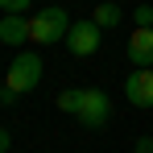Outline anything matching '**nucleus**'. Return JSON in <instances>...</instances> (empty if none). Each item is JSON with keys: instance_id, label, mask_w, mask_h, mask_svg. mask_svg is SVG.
<instances>
[{"instance_id": "obj_1", "label": "nucleus", "mask_w": 153, "mask_h": 153, "mask_svg": "<svg viewBox=\"0 0 153 153\" xmlns=\"http://www.w3.org/2000/svg\"><path fill=\"white\" fill-rule=\"evenodd\" d=\"M71 25H75V21H66V8L50 4V8L33 13V21H29V37H33L37 46H54V42H62V37L71 33Z\"/></svg>"}, {"instance_id": "obj_2", "label": "nucleus", "mask_w": 153, "mask_h": 153, "mask_svg": "<svg viewBox=\"0 0 153 153\" xmlns=\"http://www.w3.org/2000/svg\"><path fill=\"white\" fill-rule=\"evenodd\" d=\"M37 83H42V58H37V54H17V58L8 62V71H4V91L25 95Z\"/></svg>"}, {"instance_id": "obj_3", "label": "nucleus", "mask_w": 153, "mask_h": 153, "mask_svg": "<svg viewBox=\"0 0 153 153\" xmlns=\"http://www.w3.org/2000/svg\"><path fill=\"white\" fill-rule=\"evenodd\" d=\"M100 42H103V29L95 21H75L71 33H66V50L75 54V58H91V54L100 50Z\"/></svg>"}, {"instance_id": "obj_4", "label": "nucleus", "mask_w": 153, "mask_h": 153, "mask_svg": "<svg viewBox=\"0 0 153 153\" xmlns=\"http://www.w3.org/2000/svg\"><path fill=\"white\" fill-rule=\"evenodd\" d=\"M75 120L83 128H100L112 120V100L103 95V91H83V103H79V112H75Z\"/></svg>"}, {"instance_id": "obj_5", "label": "nucleus", "mask_w": 153, "mask_h": 153, "mask_svg": "<svg viewBox=\"0 0 153 153\" xmlns=\"http://www.w3.org/2000/svg\"><path fill=\"white\" fill-rule=\"evenodd\" d=\"M124 95L132 108H153V66H137L124 79Z\"/></svg>"}, {"instance_id": "obj_6", "label": "nucleus", "mask_w": 153, "mask_h": 153, "mask_svg": "<svg viewBox=\"0 0 153 153\" xmlns=\"http://www.w3.org/2000/svg\"><path fill=\"white\" fill-rule=\"evenodd\" d=\"M128 58H132V66H153V29L128 33Z\"/></svg>"}, {"instance_id": "obj_7", "label": "nucleus", "mask_w": 153, "mask_h": 153, "mask_svg": "<svg viewBox=\"0 0 153 153\" xmlns=\"http://www.w3.org/2000/svg\"><path fill=\"white\" fill-rule=\"evenodd\" d=\"M25 37H29V21H21L17 13H4L0 17V42L4 46H21Z\"/></svg>"}, {"instance_id": "obj_8", "label": "nucleus", "mask_w": 153, "mask_h": 153, "mask_svg": "<svg viewBox=\"0 0 153 153\" xmlns=\"http://www.w3.org/2000/svg\"><path fill=\"white\" fill-rule=\"evenodd\" d=\"M91 21H95L100 29H116L120 21H124V8H120V4H112V0H100V4H95V17H91Z\"/></svg>"}, {"instance_id": "obj_9", "label": "nucleus", "mask_w": 153, "mask_h": 153, "mask_svg": "<svg viewBox=\"0 0 153 153\" xmlns=\"http://www.w3.org/2000/svg\"><path fill=\"white\" fill-rule=\"evenodd\" d=\"M54 103H58V112H71V116H75V112H79V103H83V91H79V87H71V91H62Z\"/></svg>"}, {"instance_id": "obj_10", "label": "nucleus", "mask_w": 153, "mask_h": 153, "mask_svg": "<svg viewBox=\"0 0 153 153\" xmlns=\"http://www.w3.org/2000/svg\"><path fill=\"white\" fill-rule=\"evenodd\" d=\"M132 21H137V29H153V4H137Z\"/></svg>"}, {"instance_id": "obj_11", "label": "nucleus", "mask_w": 153, "mask_h": 153, "mask_svg": "<svg viewBox=\"0 0 153 153\" xmlns=\"http://www.w3.org/2000/svg\"><path fill=\"white\" fill-rule=\"evenodd\" d=\"M29 4H33V0H0V8H4V13H17V17L25 13Z\"/></svg>"}, {"instance_id": "obj_12", "label": "nucleus", "mask_w": 153, "mask_h": 153, "mask_svg": "<svg viewBox=\"0 0 153 153\" xmlns=\"http://www.w3.org/2000/svg\"><path fill=\"white\" fill-rule=\"evenodd\" d=\"M132 149H137V153H153V137H137Z\"/></svg>"}, {"instance_id": "obj_13", "label": "nucleus", "mask_w": 153, "mask_h": 153, "mask_svg": "<svg viewBox=\"0 0 153 153\" xmlns=\"http://www.w3.org/2000/svg\"><path fill=\"white\" fill-rule=\"evenodd\" d=\"M8 141H13V137H8V128H0V153H8Z\"/></svg>"}, {"instance_id": "obj_14", "label": "nucleus", "mask_w": 153, "mask_h": 153, "mask_svg": "<svg viewBox=\"0 0 153 153\" xmlns=\"http://www.w3.org/2000/svg\"><path fill=\"white\" fill-rule=\"evenodd\" d=\"M95 4H100V0H95Z\"/></svg>"}]
</instances>
